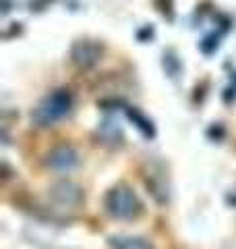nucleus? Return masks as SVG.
Segmentation results:
<instances>
[{"mask_svg":"<svg viewBox=\"0 0 236 249\" xmlns=\"http://www.w3.org/2000/svg\"><path fill=\"white\" fill-rule=\"evenodd\" d=\"M79 162V156L73 147H67V145H60L56 150H52L48 156V166L58 170V173H65V170H73Z\"/></svg>","mask_w":236,"mask_h":249,"instance_id":"3","label":"nucleus"},{"mask_svg":"<svg viewBox=\"0 0 236 249\" xmlns=\"http://www.w3.org/2000/svg\"><path fill=\"white\" fill-rule=\"evenodd\" d=\"M98 58H100V48L96 44L83 42V44H77L75 50H73V60L77 62L79 67H89Z\"/></svg>","mask_w":236,"mask_h":249,"instance_id":"5","label":"nucleus"},{"mask_svg":"<svg viewBox=\"0 0 236 249\" xmlns=\"http://www.w3.org/2000/svg\"><path fill=\"white\" fill-rule=\"evenodd\" d=\"M106 210L110 216L120 218V220H131L141 214V201L129 187H114L106 196Z\"/></svg>","mask_w":236,"mask_h":249,"instance_id":"2","label":"nucleus"},{"mask_svg":"<svg viewBox=\"0 0 236 249\" xmlns=\"http://www.w3.org/2000/svg\"><path fill=\"white\" fill-rule=\"evenodd\" d=\"M52 197L58 199L60 204L77 206L79 201H81V189L73 183H58L52 187Z\"/></svg>","mask_w":236,"mask_h":249,"instance_id":"4","label":"nucleus"},{"mask_svg":"<svg viewBox=\"0 0 236 249\" xmlns=\"http://www.w3.org/2000/svg\"><path fill=\"white\" fill-rule=\"evenodd\" d=\"M70 108H73V96H70L67 89H58L37 104L34 114H31V119H34L39 127H50V124L58 123L60 119H65L70 112Z\"/></svg>","mask_w":236,"mask_h":249,"instance_id":"1","label":"nucleus"}]
</instances>
